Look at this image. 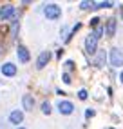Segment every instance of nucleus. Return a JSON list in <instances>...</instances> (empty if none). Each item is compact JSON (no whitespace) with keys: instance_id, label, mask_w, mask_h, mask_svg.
<instances>
[{"instance_id":"obj_1","label":"nucleus","mask_w":123,"mask_h":129,"mask_svg":"<svg viewBox=\"0 0 123 129\" xmlns=\"http://www.w3.org/2000/svg\"><path fill=\"white\" fill-rule=\"evenodd\" d=\"M43 13H45V16L49 20H56V18H60L62 9H60V6H56V4H47L45 7H43Z\"/></svg>"},{"instance_id":"obj_2","label":"nucleus","mask_w":123,"mask_h":129,"mask_svg":"<svg viewBox=\"0 0 123 129\" xmlns=\"http://www.w3.org/2000/svg\"><path fill=\"white\" fill-rule=\"evenodd\" d=\"M13 15H15V6L7 4V6H4V7H0V20H7V18L13 16Z\"/></svg>"},{"instance_id":"obj_3","label":"nucleus","mask_w":123,"mask_h":129,"mask_svg":"<svg viewBox=\"0 0 123 129\" xmlns=\"http://www.w3.org/2000/svg\"><path fill=\"white\" fill-rule=\"evenodd\" d=\"M110 64L116 66V67L123 66V55L119 53L118 49H112V51H110Z\"/></svg>"},{"instance_id":"obj_4","label":"nucleus","mask_w":123,"mask_h":129,"mask_svg":"<svg viewBox=\"0 0 123 129\" xmlns=\"http://www.w3.org/2000/svg\"><path fill=\"white\" fill-rule=\"evenodd\" d=\"M58 109H60V113H64V115H71L74 111V106H73V102L64 100V102H60V104H58Z\"/></svg>"},{"instance_id":"obj_5","label":"nucleus","mask_w":123,"mask_h":129,"mask_svg":"<svg viewBox=\"0 0 123 129\" xmlns=\"http://www.w3.org/2000/svg\"><path fill=\"white\" fill-rule=\"evenodd\" d=\"M49 60H51V53H49V51H43V53H40L38 62H36V67H38V69H43V67L47 66Z\"/></svg>"},{"instance_id":"obj_6","label":"nucleus","mask_w":123,"mask_h":129,"mask_svg":"<svg viewBox=\"0 0 123 129\" xmlns=\"http://www.w3.org/2000/svg\"><path fill=\"white\" fill-rule=\"evenodd\" d=\"M96 44H98V40H96L92 35L87 37V40H85V49H87V53L94 55V53H96Z\"/></svg>"},{"instance_id":"obj_7","label":"nucleus","mask_w":123,"mask_h":129,"mask_svg":"<svg viewBox=\"0 0 123 129\" xmlns=\"http://www.w3.org/2000/svg\"><path fill=\"white\" fill-rule=\"evenodd\" d=\"M2 73H4L6 76H15V75H16V66H15V64H9V62L4 64V66H2Z\"/></svg>"},{"instance_id":"obj_8","label":"nucleus","mask_w":123,"mask_h":129,"mask_svg":"<svg viewBox=\"0 0 123 129\" xmlns=\"http://www.w3.org/2000/svg\"><path fill=\"white\" fill-rule=\"evenodd\" d=\"M9 120H11V124H16V125H18L22 120H24V113H22V111H13V113L9 115Z\"/></svg>"},{"instance_id":"obj_9","label":"nucleus","mask_w":123,"mask_h":129,"mask_svg":"<svg viewBox=\"0 0 123 129\" xmlns=\"http://www.w3.org/2000/svg\"><path fill=\"white\" fill-rule=\"evenodd\" d=\"M16 53H18V60H20L22 64L29 62V51L25 49V47H18V51H16Z\"/></svg>"},{"instance_id":"obj_10","label":"nucleus","mask_w":123,"mask_h":129,"mask_svg":"<svg viewBox=\"0 0 123 129\" xmlns=\"http://www.w3.org/2000/svg\"><path fill=\"white\" fill-rule=\"evenodd\" d=\"M24 107L27 109V111H33V107H34V98L31 96V94H25V96H24Z\"/></svg>"},{"instance_id":"obj_11","label":"nucleus","mask_w":123,"mask_h":129,"mask_svg":"<svg viewBox=\"0 0 123 129\" xmlns=\"http://www.w3.org/2000/svg\"><path fill=\"white\" fill-rule=\"evenodd\" d=\"M114 31H116V20H114V18H109V20H107V35L112 37Z\"/></svg>"},{"instance_id":"obj_12","label":"nucleus","mask_w":123,"mask_h":129,"mask_svg":"<svg viewBox=\"0 0 123 129\" xmlns=\"http://www.w3.org/2000/svg\"><path fill=\"white\" fill-rule=\"evenodd\" d=\"M42 111H43L45 115L51 113V104H49V102H43V104H42Z\"/></svg>"},{"instance_id":"obj_13","label":"nucleus","mask_w":123,"mask_h":129,"mask_svg":"<svg viewBox=\"0 0 123 129\" xmlns=\"http://www.w3.org/2000/svg\"><path fill=\"white\" fill-rule=\"evenodd\" d=\"M101 33H103V27H98V29H96V31H94V33H92V37H94V38H96V40H98V38H100V37H101Z\"/></svg>"},{"instance_id":"obj_14","label":"nucleus","mask_w":123,"mask_h":129,"mask_svg":"<svg viewBox=\"0 0 123 129\" xmlns=\"http://www.w3.org/2000/svg\"><path fill=\"white\" fill-rule=\"evenodd\" d=\"M112 2H100V4H96V7H110Z\"/></svg>"},{"instance_id":"obj_15","label":"nucleus","mask_w":123,"mask_h":129,"mask_svg":"<svg viewBox=\"0 0 123 129\" xmlns=\"http://www.w3.org/2000/svg\"><path fill=\"white\" fill-rule=\"evenodd\" d=\"M78 96H80V98H82V100H85V98H87V96H89V94H87V91H85V89H82V91H80V93H78Z\"/></svg>"},{"instance_id":"obj_16","label":"nucleus","mask_w":123,"mask_h":129,"mask_svg":"<svg viewBox=\"0 0 123 129\" xmlns=\"http://www.w3.org/2000/svg\"><path fill=\"white\" fill-rule=\"evenodd\" d=\"M91 6H92V4H89V2H82V4H80V7H82V9H89Z\"/></svg>"},{"instance_id":"obj_17","label":"nucleus","mask_w":123,"mask_h":129,"mask_svg":"<svg viewBox=\"0 0 123 129\" xmlns=\"http://www.w3.org/2000/svg\"><path fill=\"white\" fill-rule=\"evenodd\" d=\"M64 82H65V84H71V76H69L67 73L64 75Z\"/></svg>"},{"instance_id":"obj_18","label":"nucleus","mask_w":123,"mask_h":129,"mask_svg":"<svg viewBox=\"0 0 123 129\" xmlns=\"http://www.w3.org/2000/svg\"><path fill=\"white\" fill-rule=\"evenodd\" d=\"M85 115L91 118V116H94V111H92V109H87V111H85Z\"/></svg>"},{"instance_id":"obj_19","label":"nucleus","mask_w":123,"mask_h":129,"mask_svg":"<svg viewBox=\"0 0 123 129\" xmlns=\"http://www.w3.org/2000/svg\"><path fill=\"white\" fill-rule=\"evenodd\" d=\"M65 66L69 67V69H73V62H71V60H67V62H65Z\"/></svg>"},{"instance_id":"obj_20","label":"nucleus","mask_w":123,"mask_h":129,"mask_svg":"<svg viewBox=\"0 0 123 129\" xmlns=\"http://www.w3.org/2000/svg\"><path fill=\"white\" fill-rule=\"evenodd\" d=\"M98 20H100V18H92V20H91V25H96V24H98Z\"/></svg>"},{"instance_id":"obj_21","label":"nucleus","mask_w":123,"mask_h":129,"mask_svg":"<svg viewBox=\"0 0 123 129\" xmlns=\"http://www.w3.org/2000/svg\"><path fill=\"white\" fill-rule=\"evenodd\" d=\"M103 58H105V55H100V56H98V64H101V62H103Z\"/></svg>"},{"instance_id":"obj_22","label":"nucleus","mask_w":123,"mask_h":129,"mask_svg":"<svg viewBox=\"0 0 123 129\" xmlns=\"http://www.w3.org/2000/svg\"><path fill=\"white\" fill-rule=\"evenodd\" d=\"M119 80H121V82H123V73H121V75H119Z\"/></svg>"},{"instance_id":"obj_23","label":"nucleus","mask_w":123,"mask_h":129,"mask_svg":"<svg viewBox=\"0 0 123 129\" xmlns=\"http://www.w3.org/2000/svg\"><path fill=\"white\" fill-rule=\"evenodd\" d=\"M20 129H24V127H20Z\"/></svg>"}]
</instances>
